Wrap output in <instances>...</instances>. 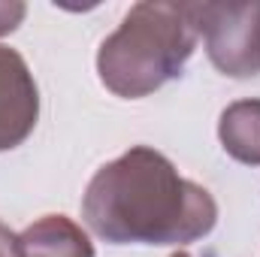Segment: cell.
Masks as SVG:
<instances>
[{
    "instance_id": "cell-1",
    "label": "cell",
    "mask_w": 260,
    "mask_h": 257,
    "mask_svg": "<svg viewBox=\"0 0 260 257\" xmlns=\"http://www.w3.org/2000/svg\"><path fill=\"white\" fill-rule=\"evenodd\" d=\"M82 218L112 245H188L212 233L218 203L167 154L133 145L94 173Z\"/></svg>"
},
{
    "instance_id": "cell-2",
    "label": "cell",
    "mask_w": 260,
    "mask_h": 257,
    "mask_svg": "<svg viewBox=\"0 0 260 257\" xmlns=\"http://www.w3.org/2000/svg\"><path fill=\"white\" fill-rule=\"evenodd\" d=\"M188 3H136L97 52L100 82L127 100H139L179 79L197 49Z\"/></svg>"
},
{
    "instance_id": "cell-3",
    "label": "cell",
    "mask_w": 260,
    "mask_h": 257,
    "mask_svg": "<svg viewBox=\"0 0 260 257\" xmlns=\"http://www.w3.org/2000/svg\"><path fill=\"white\" fill-rule=\"evenodd\" d=\"M191 21L206 43L209 61L224 76H260V0L251 3H188Z\"/></svg>"
},
{
    "instance_id": "cell-4",
    "label": "cell",
    "mask_w": 260,
    "mask_h": 257,
    "mask_svg": "<svg viewBox=\"0 0 260 257\" xmlns=\"http://www.w3.org/2000/svg\"><path fill=\"white\" fill-rule=\"evenodd\" d=\"M40 118V88L27 61L0 46V151L21 145Z\"/></svg>"
},
{
    "instance_id": "cell-5",
    "label": "cell",
    "mask_w": 260,
    "mask_h": 257,
    "mask_svg": "<svg viewBox=\"0 0 260 257\" xmlns=\"http://www.w3.org/2000/svg\"><path fill=\"white\" fill-rule=\"evenodd\" d=\"M21 257H94V242L67 215H43L21 230Z\"/></svg>"
},
{
    "instance_id": "cell-6",
    "label": "cell",
    "mask_w": 260,
    "mask_h": 257,
    "mask_svg": "<svg viewBox=\"0 0 260 257\" xmlns=\"http://www.w3.org/2000/svg\"><path fill=\"white\" fill-rule=\"evenodd\" d=\"M218 136L224 151L248 167H260V100H236L221 112Z\"/></svg>"
},
{
    "instance_id": "cell-7",
    "label": "cell",
    "mask_w": 260,
    "mask_h": 257,
    "mask_svg": "<svg viewBox=\"0 0 260 257\" xmlns=\"http://www.w3.org/2000/svg\"><path fill=\"white\" fill-rule=\"evenodd\" d=\"M27 15V6L18 3V0H0V37L3 34H12Z\"/></svg>"
},
{
    "instance_id": "cell-8",
    "label": "cell",
    "mask_w": 260,
    "mask_h": 257,
    "mask_svg": "<svg viewBox=\"0 0 260 257\" xmlns=\"http://www.w3.org/2000/svg\"><path fill=\"white\" fill-rule=\"evenodd\" d=\"M0 257H21V242L18 236L0 221Z\"/></svg>"
},
{
    "instance_id": "cell-9",
    "label": "cell",
    "mask_w": 260,
    "mask_h": 257,
    "mask_svg": "<svg viewBox=\"0 0 260 257\" xmlns=\"http://www.w3.org/2000/svg\"><path fill=\"white\" fill-rule=\"evenodd\" d=\"M170 257H191L188 251H176V254H170Z\"/></svg>"
}]
</instances>
